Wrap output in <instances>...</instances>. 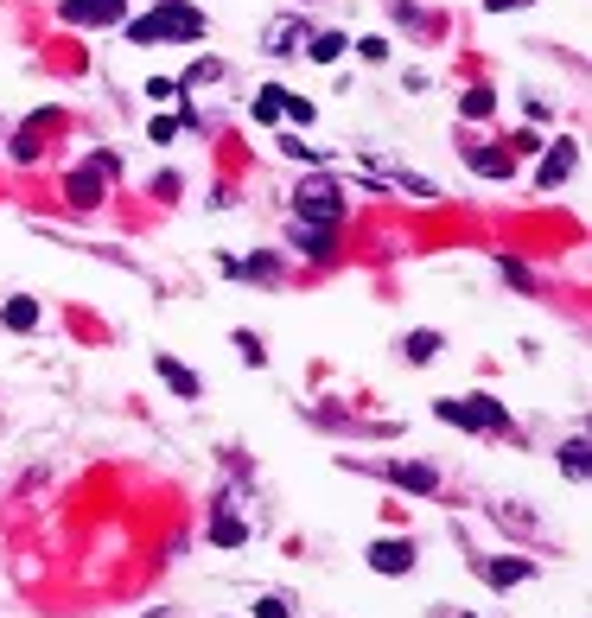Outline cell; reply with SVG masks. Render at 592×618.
Returning <instances> with one entry per match:
<instances>
[{
	"label": "cell",
	"mask_w": 592,
	"mask_h": 618,
	"mask_svg": "<svg viewBox=\"0 0 592 618\" xmlns=\"http://www.w3.org/2000/svg\"><path fill=\"white\" fill-rule=\"evenodd\" d=\"M204 13L198 7H185V0H153V13H141V20H128V45H166V39H204Z\"/></svg>",
	"instance_id": "6da1fadb"
},
{
	"label": "cell",
	"mask_w": 592,
	"mask_h": 618,
	"mask_svg": "<svg viewBox=\"0 0 592 618\" xmlns=\"http://www.w3.org/2000/svg\"><path fill=\"white\" fill-rule=\"evenodd\" d=\"M433 415L446 427H465V434H510V408L497 396H440Z\"/></svg>",
	"instance_id": "7a4b0ae2"
},
{
	"label": "cell",
	"mask_w": 592,
	"mask_h": 618,
	"mask_svg": "<svg viewBox=\"0 0 592 618\" xmlns=\"http://www.w3.org/2000/svg\"><path fill=\"white\" fill-rule=\"evenodd\" d=\"M115 173H121V160H115V153H90V160H83L77 173L64 179V198H71V211H96Z\"/></svg>",
	"instance_id": "3957f363"
},
{
	"label": "cell",
	"mask_w": 592,
	"mask_h": 618,
	"mask_svg": "<svg viewBox=\"0 0 592 618\" xmlns=\"http://www.w3.org/2000/svg\"><path fill=\"white\" fill-rule=\"evenodd\" d=\"M293 217H300V223H332V230H338L344 192L332 179H300V185H293Z\"/></svg>",
	"instance_id": "277c9868"
},
{
	"label": "cell",
	"mask_w": 592,
	"mask_h": 618,
	"mask_svg": "<svg viewBox=\"0 0 592 618\" xmlns=\"http://www.w3.org/2000/svg\"><path fill=\"white\" fill-rule=\"evenodd\" d=\"M64 26H121L128 20V0H58Z\"/></svg>",
	"instance_id": "5b68a950"
},
{
	"label": "cell",
	"mask_w": 592,
	"mask_h": 618,
	"mask_svg": "<svg viewBox=\"0 0 592 618\" xmlns=\"http://www.w3.org/2000/svg\"><path fill=\"white\" fill-rule=\"evenodd\" d=\"M51 128H58V109H32L26 122H20V134H13V160L32 166V160L45 153V134H51Z\"/></svg>",
	"instance_id": "8992f818"
},
{
	"label": "cell",
	"mask_w": 592,
	"mask_h": 618,
	"mask_svg": "<svg viewBox=\"0 0 592 618\" xmlns=\"http://www.w3.org/2000/svg\"><path fill=\"white\" fill-rule=\"evenodd\" d=\"M573 166H580V147H573V141L542 147V166H535V192H554V185H567Z\"/></svg>",
	"instance_id": "52a82bcc"
},
{
	"label": "cell",
	"mask_w": 592,
	"mask_h": 618,
	"mask_svg": "<svg viewBox=\"0 0 592 618\" xmlns=\"http://www.w3.org/2000/svg\"><path fill=\"white\" fill-rule=\"evenodd\" d=\"M370 574H382V580L414 574V542H408V536H382V542H370Z\"/></svg>",
	"instance_id": "ba28073f"
},
{
	"label": "cell",
	"mask_w": 592,
	"mask_h": 618,
	"mask_svg": "<svg viewBox=\"0 0 592 618\" xmlns=\"http://www.w3.org/2000/svg\"><path fill=\"white\" fill-rule=\"evenodd\" d=\"M153 376H160V383H166V389H172V396H179V402H198V396H204L198 370H185V364H179V357H172V351H153Z\"/></svg>",
	"instance_id": "9c48e42d"
},
{
	"label": "cell",
	"mask_w": 592,
	"mask_h": 618,
	"mask_svg": "<svg viewBox=\"0 0 592 618\" xmlns=\"http://www.w3.org/2000/svg\"><path fill=\"white\" fill-rule=\"evenodd\" d=\"M382 478H389V485H402V491H414V497H433V491H440V472L421 466V459H389Z\"/></svg>",
	"instance_id": "30bf717a"
},
{
	"label": "cell",
	"mask_w": 592,
	"mask_h": 618,
	"mask_svg": "<svg viewBox=\"0 0 592 618\" xmlns=\"http://www.w3.org/2000/svg\"><path fill=\"white\" fill-rule=\"evenodd\" d=\"M472 173L478 179H510L516 173V153L503 147V141H484V147H472Z\"/></svg>",
	"instance_id": "8fae6325"
},
{
	"label": "cell",
	"mask_w": 592,
	"mask_h": 618,
	"mask_svg": "<svg viewBox=\"0 0 592 618\" xmlns=\"http://www.w3.org/2000/svg\"><path fill=\"white\" fill-rule=\"evenodd\" d=\"M300 45H306V20H274L261 32V51H268V58H287V51H300Z\"/></svg>",
	"instance_id": "7c38bea8"
},
{
	"label": "cell",
	"mask_w": 592,
	"mask_h": 618,
	"mask_svg": "<svg viewBox=\"0 0 592 618\" xmlns=\"http://www.w3.org/2000/svg\"><path fill=\"white\" fill-rule=\"evenodd\" d=\"M287 243L300 255H312V262H325V255H332V223H293Z\"/></svg>",
	"instance_id": "4fadbf2b"
},
{
	"label": "cell",
	"mask_w": 592,
	"mask_h": 618,
	"mask_svg": "<svg viewBox=\"0 0 592 618\" xmlns=\"http://www.w3.org/2000/svg\"><path fill=\"white\" fill-rule=\"evenodd\" d=\"M478 574L491 580L497 593H510V587H522V580H535V568H529V561H478Z\"/></svg>",
	"instance_id": "5bb4252c"
},
{
	"label": "cell",
	"mask_w": 592,
	"mask_h": 618,
	"mask_svg": "<svg viewBox=\"0 0 592 618\" xmlns=\"http://www.w3.org/2000/svg\"><path fill=\"white\" fill-rule=\"evenodd\" d=\"M0 325H7V332H39V300H32V294H13L7 306H0Z\"/></svg>",
	"instance_id": "9a60e30c"
},
{
	"label": "cell",
	"mask_w": 592,
	"mask_h": 618,
	"mask_svg": "<svg viewBox=\"0 0 592 618\" xmlns=\"http://www.w3.org/2000/svg\"><path fill=\"white\" fill-rule=\"evenodd\" d=\"M344 45H351L344 32H306V58H312V64H338Z\"/></svg>",
	"instance_id": "2e32d148"
},
{
	"label": "cell",
	"mask_w": 592,
	"mask_h": 618,
	"mask_svg": "<svg viewBox=\"0 0 592 618\" xmlns=\"http://www.w3.org/2000/svg\"><path fill=\"white\" fill-rule=\"evenodd\" d=\"M402 357H408V364H433V357H440V332H427V325H421V332H408L402 338Z\"/></svg>",
	"instance_id": "e0dca14e"
},
{
	"label": "cell",
	"mask_w": 592,
	"mask_h": 618,
	"mask_svg": "<svg viewBox=\"0 0 592 618\" xmlns=\"http://www.w3.org/2000/svg\"><path fill=\"white\" fill-rule=\"evenodd\" d=\"M211 542H217V548H242V542H249V523H242V517H230V510H217V523H211Z\"/></svg>",
	"instance_id": "ac0fdd59"
},
{
	"label": "cell",
	"mask_w": 592,
	"mask_h": 618,
	"mask_svg": "<svg viewBox=\"0 0 592 618\" xmlns=\"http://www.w3.org/2000/svg\"><path fill=\"white\" fill-rule=\"evenodd\" d=\"M459 115H465V122H491V115H497V90H484V83H478V90H465Z\"/></svg>",
	"instance_id": "d6986e66"
},
{
	"label": "cell",
	"mask_w": 592,
	"mask_h": 618,
	"mask_svg": "<svg viewBox=\"0 0 592 618\" xmlns=\"http://www.w3.org/2000/svg\"><path fill=\"white\" fill-rule=\"evenodd\" d=\"M217 77H223V58H198V64H185L179 90H204V83H217Z\"/></svg>",
	"instance_id": "ffe728a7"
},
{
	"label": "cell",
	"mask_w": 592,
	"mask_h": 618,
	"mask_svg": "<svg viewBox=\"0 0 592 618\" xmlns=\"http://www.w3.org/2000/svg\"><path fill=\"white\" fill-rule=\"evenodd\" d=\"M561 472L573 478V485H586V434H573V440L561 446Z\"/></svg>",
	"instance_id": "44dd1931"
},
{
	"label": "cell",
	"mask_w": 592,
	"mask_h": 618,
	"mask_svg": "<svg viewBox=\"0 0 592 618\" xmlns=\"http://www.w3.org/2000/svg\"><path fill=\"white\" fill-rule=\"evenodd\" d=\"M274 102H281V115H293V122H306V128H312V115H319V109H312L306 96H293V90H281V83H274Z\"/></svg>",
	"instance_id": "7402d4cb"
},
{
	"label": "cell",
	"mask_w": 592,
	"mask_h": 618,
	"mask_svg": "<svg viewBox=\"0 0 592 618\" xmlns=\"http://www.w3.org/2000/svg\"><path fill=\"white\" fill-rule=\"evenodd\" d=\"M249 115H255L261 128H274V122H281V102H274V83H268V90H255V102H249Z\"/></svg>",
	"instance_id": "603a6c76"
},
{
	"label": "cell",
	"mask_w": 592,
	"mask_h": 618,
	"mask_svg": "<svg viewBox=\"0 0 592 618\" xmlns=\"http://www.w3.org/2000/svg\"><path fill=\"white\" fill-rule=\"evenodd\" d=\"M497 274H503V281H510V287H522V294H529V287H535V274L522 268L516 255H497Z\"/></svg>",
	"instance_id": "cb8c5ba5"
},
{
	"label": "cell",
	"mask_w": 592,
	"mask_h": 618,
	"mask_svg": "<svg viewBox=\"0 0 592 618\" xmlns=\"http://www.w3.org/2000/svg\"><path fill=\"white\" fill-rule=\"evenodd\" d=\"M230 345L242 351V364H255V370L268 364V351H261V338H255V332H230Z\"/></svg>",
	"instance_id": "d4e9b609"
},
{
	"label": "cell",
	"mask_w": 592,
	"mask_h": 618,
	"mask_svg": "<svg viewBox=\"0 0 592 618\" xmlns=\"http://www.w3.org/2000/svg\"><path fill=\"white\" fill-rule=\"evenodd\" d=\"M389 185H402V192H414V198H440V185L421 179V173H389Z\"/></svg>",
	"instance_id": "484cf974"
},
{
	"label": "cell",
	"mask_w": 592,
	"mask_h": 618,
	"mask_svg": "<svg viewBox=\"0 0 592 618\" xmlns=\"http://www.w3.org/2000/svg\"><path fill=\"white\" fill-rule=\"evenodd\" d=\"M281 153H287V160H312V166L325 160V153H319V147H306L300 134H281Z\"/></svg>",
	"instance_id": "4316f807"
},
{
	"label": "cell",
	"mask_w": 592,
	"mask_h": 618,
	"mask_svg": "<svg viewBox=\"0 0 592 618\" xmlns=\"http://www.w3.org/2000/svg\"><path fill=\"white\" fill-rule=\"evenodd\" d=\"M147 102H153V109H160V102H179V83H172V77H153V83H147Z\"/></svg>",
	"instance_id": "83f0119b"
},
{
	"label": "cell",
	"mask_w": 592,
	"mask_h": 618,
	"mask_svg": "<svg viewBox=\"0 0 592 618\" xmlns=\"http://www.w3.org/2000/svg\"><path fill=\"white\" fill-rule=\"evenodd\" d=\"M503 147H510L516 160H522V153H542V134H535V128H522V134H510V141H503Z\"/></svg>",
	"instance_id": "f1b7e54d"
},
{
	"label": "cell",
	"mask_w": 592,
	"mask_h": 618,
	"mask_svg": "<svg viewBox=\"0 0 592 618\" xmlns=\"http://www.w3.org/2000/svg\"><path fill=\"white\" fill-rule=\"evenodd\" d=\"M255 618H293V612H287L281 593H261V599H255Z\"/></svg>",
	"instance_id": "f546056e"
},
{
	"label": "cell",
	"mask_w": 592,
	"mask_h": 618,
	"mask_svg": "<svg viewBox=\"0 0 592 618\" xmlns=\"http://www.w3.org/2000/svg\"><path fill=\"white\" fill-rule=\"evenodd\" d=\"M179 134V115H153V147H166Z\"/></svg>",
	"instance_id": "4dcf8cb0"
},
{
	"label": "cell",
	"mask_w": 592,
	"mask_h": 618,
	"mask_svg": "<svg viewBox=\"0 0 592 618\" xmlns=\"http://www.w3.org/2000/svg\"><path fill=\"white\" fill-rule=\"evenodd\" d=\"M357 45H363V58H370V64L389 58V39H376V32H370V39H357Z\"/></svg>",
	"instance_id": "1f68e13d"
},
{
	"label": "cell",
	"mask_w": 592,
	"mask_h": 618,
	"mask_svg": "<svg viewBox=\"0 0 592 618\" xmlns=\"http://www.w3.org/2000/svg\"><path fill=\"white\" fill-rule=\"evenodd\" d=\"M516 7H535V0H484V13H516Z\"/></svg>",
	"instance_id": "d6a6232c"
},
{
	"label": "cell",
	"mask_w": 592,
	"mask_h": 618,
	"mask_svg": "<svg viewBox=\"0 0 592 618\" xmlns=\"http://www.w3.org/2000/svg\"><path fill=\"white\" fill-rule=\"evenodd\" d=\"M147 618H172V612H147Z\"/></svg>",
	"instance_id": "836d02e7"
},
{
	"label": "cell",
	"mask_w": 592,
	"mask_h": 618,
	"mask_svg": "<svg viewBox=\"0 0 592 618\" xmlns=\"http://www.w3.org/2000/svg\"><path fill=\"white\" fill-rule=\"evenodd\" d=\"M306 7H312V0H306Z\"/></svg>",
	"instance_id": "e575fe53"
},
{
	"label": "cell",
	"mask_w": 592,
	"mask_h": 618,
	"mask_svg": "<svg viewBox=\"0 0 592 618\" xmlns=\"http://www.w3.org/2000/svg\"><path fill=\"white\" fill-rule=\"evenodd\" d=\"M459 618H465V612H459Z\"/></svg>",
	"instance_id": "d590c367"
}]
</instances>
